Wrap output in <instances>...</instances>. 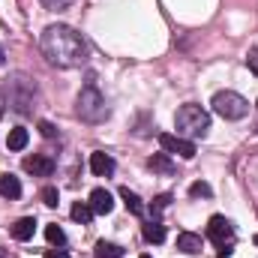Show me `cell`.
Listing matches in <instances>:
<instances>
[{"instance_id":"obj_2","label":"cell","mask_w":258,"mask_h":258,"mask_svg":"<svg viewBox=\"0 0 258 258\" xmlns=\"http://www.w3.org/2000/svg\"><path fill=\"white\" fill-rule=\"evenodd\" d=\"M6 105H12L18 114H30L33 111V102H36V84L27 78V75H12L9 84H6Z\"/></svg>"},{"instance_id":"obj_3","label":"cell","mask_w":258,"mask_h":258,"mask_svg":"<svg viewBox=\"0 0 258 258\" xmlns=\"http://www.w3.org/2000/svg\"><path fill=\"white\" fill-rule=\"evenodd\" d=\"M174 126H177V135L201 138V135H207V129H210V114H207L201 105L186 102V105H180V111L174 114Z\"/></svg>"},{"instance_id":"obj_8","label":"cell","mask_w":258,"mask_h":258,"mask_svg":"<svg viewBox=\"0 0 258 258\" xmlns=\"http://www.w3.org/2000/svg\"><path fill=\"white\" fill-rule=\"evenodd\" d=\"M24 171L33 174V177H51V174H54V159L45 156V153L24 156Z\"/></svg>"},{"instance_id":"obj_14","label":"cell","mask_w":258,"mask_h":258,"mask_svg":"<svg viewBox=\"0 0 258 258\" xmlns=\"http://www.w3.org/2000/svg\"><path fill=\"white\" fill-rule=\"evenodd\" d=\"M147 165H150L156 174H174V162H171L168 153H153V156L147 159Z\"/></svg>"},{"instance_id":"obj_26","label":"cell","mask_w":258,"mask_h":258,"mask_svg":"<svg viewBox=\"0 0 258 258\" xmlns=\"http://www.w3.org/2000/svg\"><path fill=\"white\" fill-rule=\"evenodd\" d=\"M246 63H249V69L258 75V48H252V51L246 54Z\"/></svg>"},{"instance_id":"obj_25","label":"cell","mask_w":258,"mask_h":258,"mask_svg":"<svg viewBox=\"0 0 258 258\" xmlns=\"http://www.w3.org/2000/svg\"><path fill=\"white\" fill-rule=\"evenodd\" d=\"M39 132H42L45 138H57V126L48 123V120H39Z\"/></svg>"},{"instance_id":"obj_11","label":"cell","mask_w":258,"mask_h":258,"mask_svg":"<svg viewBox=\"0 0 258 258\" xmlns=\"http://www.w3.org/2000/svg\"><path fill=\"white\" fill-rule=\"evenodd\" d=\"M201 234H192V231H180L177 234V249L180 252H186V255H198L201 252Z\"/></svg>"},{"instance_id":"obj_16","label":"cell","mask_w":258,"mask_h":258,"mask_svg":"<svg viewBox=\"0 0 258 258\" xmlns=\"http://www.w3.org/2000/svg\"><path fill=\"white\" fill-rule=\"evenodd\" d=\"M27 129L24 126H15V129H9V135H6V147L9 150H24L27 147Z\"/></svg>"},{"instance_id":"obj_30","label":"cell","mask_w":258,"mask_h":258,"mask_svg":"<svg viewBox=\"0 0 258 258\" xmlns=\"http://www.w3.org/2000/svg\"><path fill=\"white\" fill-rule=\"evenodd\" d=\"M0 258H6V252H3V249H0Z\"/></svg>"},{"instance_id":"obj_10","label":"cell","mask_w":258,"mask_h":258,"mask_svg":"<svg viewBox=\"0 0 258 258\" xmlns=\"http://www.w3.org/2000/svg\"><path fill=\"white\" fill-rule=\"evenodd\" d=\"M90 171H93L96 177H108V174H114V159H111V153H102V150L90 153Z\"/></svg>"},{"instance_id":"obj_1","label":"cell","mask_w":258,"mask_h":258,"mask_svg":"<svg viewBox=\"0 0 258 258\" xmlns=\"http://www.w3.org/2000/svg\"><path fill=\"white\" fill-rule=\"evenodd\" d=\"M39 51L42 57L57 69H72V66L87 63V42L81 39L78 30L66 24H48L39 36Z\"/></svg>"},{"instance_id":"obj_15","label":"cell","mask_w":258,"mask_h":258,"mask_svg":"<svg viewBox=\"0 0 258 258\" xmlns=\"http://www.w3.org/2000/svg\"><path fill=\"white\" fill-rule=\"evenodd\" d=\"M141 234H144L147 243H162V240H165V225H162L159 219H153V222H147V225L141 228Z\"/></svg>"},{"instance_id":"obj_18","label":"cell","mask_w":258,"mask_h":258,"mask_svg":"<svg viewBox=\"0 0 258 258\" xmlns=\"http://www.w3.org/2000/svg\"><path fill=\"white\" fill-rule=\"evenodd\" d=\"M120 201L126 204V210L132 213V216H141V213H144V204H141V198H138L135 192H129L126 186L120 189Z\"/></svg>"},{"instance_id":"obj_21","label":"cell","mask_w":258,"mask_h":258,"mask_svg":"<svg viewBox=\"0 0 258 258\" xmlns=\"http://www.w3.org/2000/svg\"><path fill=\"white\" fill-rule=\"evenodd\" d=\"M42 204H45V207H57V204H60L57 186H45V189H42Z\"/></svg>"},{"instance_id":"obj_4","label":"cell","mask_w":258,"mask_h":258,"mask_svg":"<svg viewBox=\"0 0 258 258\" xmlns=\"http://www.w3.org/2000/svg\"><path fill=\"white\" fill-rule=\"evenodd\" d=\"M75 114H78L84 123H102V120L108 117L105 96H102L93 84H87V87L78 93V99H75Z\"/></svg>"},{"instance_id":"obj_28","label":"cell","mask_w":258,"mask_h":258,"mask_svg":"<svg viewBox=\"0 0 258 258\" xmlns=\"http://www.w3.org/2000/svg\"><path fill=\"white\" fill-rule=\"evenodd\" d=\"M3 105H6V99H3V96H0V117H3Z\"/></svg>"},{"instance_id":"obj_7","label":"cell","mask_w":258,"mask_h":258,"mask_svg":"<svg viewBox=\"0 0 258 258\" xmlns=\"http://www.w3.org/2000/svg\"><path fill=\"white\" fill-rule=\"evenodd\" d=\"M207 237H210L216 246L231 243V240H234V225H231V219H225V216H210V222H207Z\"/></svg>"},{"instance_id":"obj_13","label":"cell","mask_w":258,"mask_h":258,"mask_svg":"<svg viewBox=\"0 0 258 258\" xmlns=\"http://www.w3.org/2000/svg\"><path fill=\"white\" fill-rule=\"evenodd\" d=\"M33 231H36V219H33V216H21V219L12 225V237H15V240H30Z\"/></svg>"},{"instance_id":"obj_20","label":"cell","mask_w":258,"mask_h":258,"mask_svg":"<svg viewBox=\"0 0 258 258\" xmlns=\"http://www.w3.org/2000/svg\"><path fill=\"white\" fill-rule=\"evenodd\" d=\"M45 237H48V243H54V246H63L66 243V234L57 222H54V225H45Z\"/></svg>"},{"instance_id":"obj_27","label":"cell","mask_w":258,"mask_h":258,"mask_svg":"<svg viewBox=\"0 0 258 258\" xmlns=\"http://www.w3.org/2000/svg\"><path fill=\"white\" fill-rule=\"evenodd\" d=\"M42 258H69V255H66L63 249H57V246H54V249H45V255H42Z\"/></svg>"},{"instance_id":"obj_24","label":"cell","mask_w":258,"mask_h":258,"mask_svg":"<svg viewBox=\"0 0 258 258\" xmlns=\"http://www.w3.org/2000/svg\"><path fill=\"white\" fill-rule=\"evenodd\" d=\"M48 12H63V9H69L72 6V0H39Z\"/></svg>"},{"instance_id":"obj_19","label":"cell","mask_w":258,"mask_h":258,"mask_svg":"<svg viewBox=\"0 0 258 258\" xmlns=\"http://www.w3.org/2000/svg\"><path fill=\"white\" fill-rule=\"evenodd\" d=\"M72 219L78 222V225H90V219H93V210H90V204H84V201H78V204H72Z\"/></svg>"},{"instance_id":"obj_17","label":"cell","mask_w":258,"mask_h":258,"mask_svg":"<svg viewBox=\"0 0 258 258\" xmlns=\"http://www.w3.org/2000/svg\"><path fill=\"white\" fill-rule=\"evenodd\" d=\"M93 258H123V249L117 243H108V240H99L96 249H93Z\"/></svg>"},{"instance_id":"obj_23","label":"cell","mask_w":258,"mask_h":258,"mask_svg":"<svg viewBox=\"0 0 258 258\" xmlns=\"http://www.w3.org/2000/svg\"><path fill=\"white\" fill-rule=\"evenodd\" d=\"M189 195H192V198H210V195H213V189H210L204 180H195L192 186H189Z\"/></svg>"},{"instance_id":"obj_6","label":"cell","mask_w":258,"mask_h":258,"mask_svg":"<svg viewBox=\"0 0 258 258\" xmlns=\"http://www.w3.org/2000/svg\"><path fill=\"white\" fill-rule=\"evenodd\" d=\"M159 147L171 156V153H177V156H183V159H192L195 156V144L189 138H183V135H171V132H162L159 135Z\"/></svg>"},{"instance_id":"obj_5","label":"cell","mask_w":258,"mask_h":258,"mask_svg":"<svg viewBox=\"0 0 258 258\" xmlns=\"http://www.w3.org/2000/svg\"><path fill=\"white\" fill-rule=\"evenodd\" d=\"M210 105H213V111H216L219 117H225V120H240V117H246V111H249V102H246L240 93H234V90H219Z\"/></svg>"},{"instance_id":"obj_9","label":"cell","mask_w":258,"mask_h":258,"mask_svg":"<svg viewBox=\"0 0 258 258\" xmlns=\"http://www.w3.org/2000/svg\"><path fill=\"white\" fill-rule=\"evenodd\" d=\"M87 204H90V210H93V213H99V216H108V213L114 210V198H111L108 189H93Z\"/></svg>"},{"instance_id":"obj_29","label":"cell","mask_w":258,"mask_h":258,"mask_svg":"<svg viewBox=\"0 0 258 258\" xmlns=\"http://www.w3.org/2000/svg\"><path fill=\"white\" fill-rule=\"evenodd\" d=\"M3 60H6V54H3V45H0V63H3Z\"/></svg>"},{"instance_id":"obj_12","label":"cell","mask_w":258,"mask_h":258,"mask_svg":"<svg viewBox=\"0 0 258 258\" xmlns=\"http://www.w3.org/2000/svg\"><path fill=\"white\" fill-rule=\"evenodd\" d=\"M0 195L9 198V201L21 198V180L15 174H0Z\"/></svg>"},{"instance_id":"obj_31","label":"cell","mask_w":258,"mask_h":258,"mask_svg":"<svg viewBox=\"0 0 258 258\" xmlns=\"http://www.w3.org/2000/svg\"><path fill=\"white\" fill-rule=\"evenodd\" d=\"M141 258H150V255H141Z\"/></svg>"},{"instance_id":"obj_22","label":"cell","mask_w":258,"mask_h":258,"mask_svg":"<svg viewBox=\"0 0 258 258\" xmlns=\"http://www.w3.org/2000/svg\"><path fill=\"white\" fill-rule=\"evenodd\" d=\"M168 204H171V195H168V192H165V195H156V198H153V204H150V213H153V219H156V216H159V213H162Z\"/></svg>"}]
</instances>
